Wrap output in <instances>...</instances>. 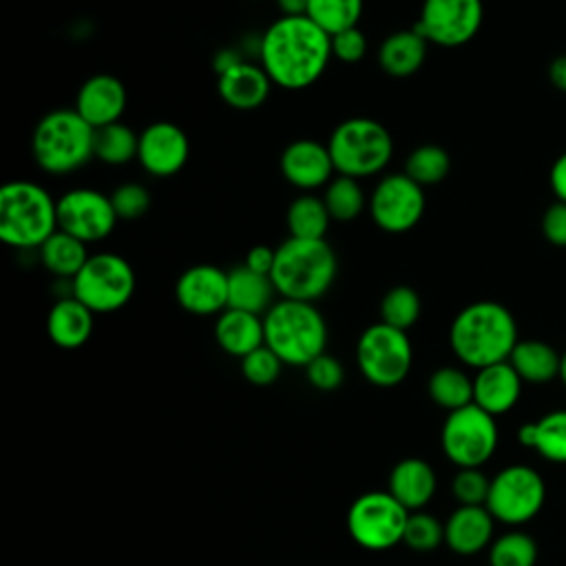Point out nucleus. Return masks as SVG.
<instances>
[{
    "instance_id": "f257e3e1",
    "label": "nucleus",
    "mask_w": 566,
    "mask_h": 566,
    "mask_svg": "<svg viewBox=\"0 0 566 566\" xmlns=\"http://www.w3.org/2000/svg\"><path fill=\"white\" fill-rule=\"evenodd\" d=\"M332 38L307 15H281L259 38V64L272 84L301 91L325 73Z\"/></svg>"
},
{
    "instance_id": "f03ea898",
    "label": "nucleus",
    "mask_w": 566,
    "mask_h": 566,
    "mask_svg": "<svg viewBox=\"0 0 566 566\" xmlns=\"http://www.w3.org/2000/svg\"><path fill=\"white\" fill-rule=\"evenodd\" d=\"M517 340L513 314L495 301H475L462 307L449 327L451 352L473 369L509 360Z\"/></svg>"
},
{
    "instance_id": "7ed1b4c3",
    "label": "nucleus",
    "mask_w": 566,
    "mask_h": 566,
    "mask_svg": "<svg viewBox=\"0 0 566 566\" xmlns=\"http://www.w3.org/2000/svg\"><path fill=\"white\" fill-rule=\"evenodd\" d=\"M338 274V259L325 239L287 237L276 248L272 283L281 298L314 303L329 292Z\"/></svg>"
},
{
    "instance_id": "20e7f679",
    "label": "nucleus",
    "mask_w": 566,
    "mask_h": 566,
    "mask_svg": "<svg viewBox=\"0 0 566 566\" xmlns=\"http://www.w3.org/2000/svg\"><path fill=\"white\" fill-rule=\"evenodd\" d=\"M265 345L283 365L305 367L327 347V323L314 303L279 298L263 314Z\"/></svg>"
},
{
    "instance_id": "39448f33",
    "label": "nucleus",
    "mask_w": 566,
    "mask_h": 566,
    "mask_svg": "<svg viewBox=\"0 0 566 566\" xmlns=\"http://www.w3.org/2000/svg\"><path fill=\"white\" fill-rule=\"evenodd\" d=\"M57 230V199L29 179L0 190V239L15 250H38Z\"/></svg>"
},
{
    "instance_id": "423d86ee",
    "label": "nucleus",
    "mask_w": 566,
    "mask_h": 566,
    "mask_svg": "<svg viewBox=\"0 0 566 566\" xmlns=\"http://www.w3.org/2000/svg\"><path fill=\"white\" fill-rule=\"evenodd\" d=\"M95 128L75 108H55L40 117L31 135L35 164L49 175H71L93 155Z\"/></svg>"
},
{
    "instance_id": "0eeeda50",
    "label": "nucleus",
    "mask_w": 566,
    "mask_h": 566,
    "mask_svg": "<svg viewBox=\"0 0 566 566\" xmlns=\"http://www.w3.org/2000/svg\"><path fill=\"white\" fill-rule=\"evenodd\" d=\"M327 148L336 175L354 179H365L382 172L394 157L391 133L371 117H349L340 122L332 130Z\"/></svg>"
},
{
    "instance_id": "6e6552de",
    "label": "nucleus",
    "mask_w": 566,
    "mask_h": 566,
    "mask_svg": "<svg viewBox=\"0 0 566 566\" xmlns=\"http://www.w3.org/2000/svg\"><path fill=\"white\" fill-rule=\"evenodd\" d=\"M135 272L115 252H95L71 281V294L93 314L122 310L135 294Z\"/></svg>"
},
{
    "instance_id": "1a4fd4ad",
    "label": "nucleus",
    "mask_w": 566,
    "mask_h": 566,
    "mask_svg": "<svg viewBox=\"0 0 566 566\" xmlns=\"http://www.w3.org/2000/svg\"><path fill=\"white\" fill-rule=\"evenodd\" d=\"M356 363L371 385L396 387L411 371L413 347L407 332L380 321L365 327L360 334L356 343Z\"/></svg>"
},
{
    "instance_id": "9d476101",
    "label": "nucleus",
    "mask_w": 566,
    "mask_h": 566,
    "mask_svg": "<svg viewBox=\"0 0 566 566\" xmlns=\"http://www.w3.org/2000/svg\"><path fill=\"white\" fill-rule=\"evenodd\" d=\"M409 511L389 491H367L347 511L352 539L367 551H387L402 542Z\"/></svg>"
},
{
    "instance_id": "9b49d317",
    "label": "nucleus",
    "mask_w": 566,
    "mask_h": 566,
    "mask_svg": "<svg viewBox=\"0 0 566 566\" xmlns=\"http://www.w3.org/2000/svg\"><path fill=\"white\" fill-rule=\"evenodd\" d=\"M444 455L458 467H482L497 447L495 416L480 409L475 402L449 411L440 431Z\"/></svg>"
},
{
    "instance_id": "f8f14e48",
    "label": "nucleus",
    "mask_w": 566,
    "mask_h": 566,
    "mask_svg": "<svg viewBox=\"0 0 566 566\" xmlns=\"http://www.w3.org/2000/svg\"><path fill=\"white\" fill-rule=\"evenodd\" d=\"M546 500L542 475L526 464H511L491 478L486 509L495 522L524 524L533 520Z\"/></svg>"
},
{
    "instance_id": "ddd939ff",
    "label": "nucleus",
    "mask_w": 566,
    "mask_h": 566,
    "mask_svg": "<svg viewBox=\"0 0 566 566\" xmlns=\"http://www.w3.org/2000/svg\"><path fill=\"white\" fill-rule=\"evenodd\" d=\"M424 188L405 172L385 175L374 186L367 203L371 221L389 234H402L416 228L424 214Z\"/></svg>"
},
{
    "instance_id": "4468645a",
    "label": "nucleus",
    "mask_w": 566,
    "mask_h": 566,
    "mask_svg": "<svg viewBox=\"0 0 566 566\" xmlns=\"http://www.w3.org/2000/svg\"><path fill=\"white\" fill-rule=\"evenodd\" d=\"M482 18V0H422L416 29L429 44L455 49L475 38Z\"/></svg>"
},
{
    "instance_id": "2eb2a0df",
    "label": "nucleus",
    "mask_w": 566,
    "mask_h": 566,
    "mask_svg": "<svg viewBox=\"0 0 566 566\" xmlns=\"http://www.w3.org/2000/svg\"><path fill=\"white\" fill-rule=\"evenodd\" d=\"M117 221L111 195L95 188H73L57 197V228L86 245L106 239Z\"/></svg>"
},
{
    "instance_id": "dca6fc26",
    "label": "nucleus",
    "mask_w": 566,
    "mask_h": 566,
    "mask_svg": "<svg viewBox=\"0 0 566 566\" xmlns=\"http://www.w3.org/2000/svg\"><path fill=\"white\" fill-rule=\"evenodd\" d=\"M190 155V142L181 126L172 122H153L139 133L137 161L153 177L177 175Z\"/></svg>"
},
{
    "instance_id": "f3484780",
    "label": "nucleus",
    "mask_w": 566,
    "mask_h": 566,
    "mask_svg": "<svg viewBox=\"0 0 566 566\" xmlns=\"http://www.w3.org/2000/svg\"><path fill=\"white\" fill-rule=\"evenodd\" d=\"M177 303L195 316H212L228 310V272L199 263L184 270L175 283Z\"/></svg>"
},
{
    "instance_id": "a211bd4d",
    "label": "nucleus",
    "mask_w": 566,
    "mask_h": 566,
    "mask_svg": "<svg viewBox=\"0 0 566 566\" xmlns=\"http://www.w3.org/2000/svg\"><path fill=\"white\" fill-rule=\"evenodd\" d=\"M281 175L301 192L325 188L334 179V161L327 144L316 139H296L287 144L279 159Z\"/></svg>"
},
{
    "instance_id": "6ab92c4d",
    "label": "nucleus",
    "mask_w": 566,
    "mask_h": 566,
    "mask_svg": "<svg viewBox=\"0 0 566 566\" xmlns=\"http://www.w3.org/2000/svg\"><path fill=\"white\" fill-rule=\"evenodd\" d=\"M126 102L128 95L124 82L111 73H97L82 82L73 108L93 128H102L122 122Z\"/></svg>"
},
{
    "instance_id": "aec40b11",
    "label": "nucleus",
    "mask_w": 566,
    "mask_h": 566,
    "mask_svg": "<svg viewBox=\"0 0 566 566\" xmlns=\"http://www.w3.org/2000/svg\"><path fill=\"white\" fill-rule=\"evenodd\" d=\"M522 394V378L509 360L475 369L473 402L491 416H502L515 407Z\"/></svg>"
},
{
    "instance_id": "412c9836",
    "label": "nucleus",
    "mask_w": 566,
    "mask_h": 566,
    "mask_svg": "<svg viewBox=\"0 0 566 566\" xmlns=\"http://www.w3.org/2000/svg\"><path fill=\"white\" fill-rule=\"evenodd\" d=\"M270 88H272V80L268 77L265 69L256 62L243 60L230 71L217 75L219 97L237 111L259 108L268 99Z\"/></svg>"
},
{
    "instance_id": "4be33fe9",
    "label": "nucleus",
    "mask_w": 566,
    "mask_h": 566,
    "mask_svg": "<svg viewBox=\"0 0 566 566\" xmlns=\"http://www.w3.org/2000/svg\"><path fill=\"white\" fill-rule=\"evenodd\" d=\"M493 524L486 506H458L444 522V544L458 555H475L491 546Z\"/></svg>"
},
{
    "instance_id": "5701e85b",
    "label": "nucleus",
    "mask_w": 566,
    "mask_h": 566,
    "mask_svg": "<svg viewBox=\"0 0 566 566\" xmlns=\"http://www.w3.org/2000/svg\"><path fill=\"white\" fill-rule=\"evenodd\" d=\"M95 314L73 294L60 296L46 314V334L62 349L82 347L93 334Z\"/></svg>"
},
{
    "instance_id": "b1692460",
    "label": "nucleus",
    "mask_w": 566,
    "mask_h": 566,
    "mask_svg": "<svg viewBox=\"0 0 566 566\" xmlns=\"http://www.w3.org/2000/svg\"><path fill=\"white\" fill-rule=\"evenodd\" d=\"M387 491L407 509L420 511L436 493V473L422 458H405L394 464Z\"/></svg>"
},
{
    "instance_id": "393cba45",
    "label": "nucleus",
    "mask_w": 566,
    "mask_h": 566,
    "mask_svg": "<svg viewBox=\"0 0 566 566\" xmlns=\"http://www.w3.org/2000/svg\"><path fill=\"white\" fill-rule=\"evenodd\" d=\"M214 340L226 354L241 360L256 347L265 345L263 316L228 307L214 321Z\"/></svg>"
},
{
    "instance_id": "a878e982",
    "label": "nucleus",
    "mask_w": 566,
    "mask_h": 566,
    "mask_svg": "<svg viewBox=\"0 0 566 566\" xmlns=\"http://www.w3.org/2000/svg\"><path fill=\"white\" fill-rule=\"evenodd\" d=\"M427 46L429 42L416 27L396 31L380 42L378 64L391 77H409L424 64Z\"/></svg>"
},
{
    "instance_id": "bb28decb",
    "label": "nucleus",
    "mask_w": 566,
    "mask_h": 566,
    "mask_svg": "<svg viewBox=\"0 0 566 566\" xmlns=\"http://www.w3.org/2000/svg\"><path fill=\"white\" fill-rule=\"evenodd\" d=\"M272 276L252 272L243 263L228 270V307L263 316L276 301Z\"/></svg>"
},
{
    "instance_id": "cd10ccee",
    "label": "nucleus",
    "mask_w": 566,
    "mask_h": 566,
    "mask_svg": "<svg viewBox=\"0 0 566 566\" xmlns=\"http://www.w3.org/2000/svg\"><path fill=\"white\" fill-rule=\"evenodd\" d=\"M509 363L513 365L522 382L544 385L559 378L562 354L544 340L526 338V340H517V345L509 356Z\"/></svg>"
},
{
    "instance_id": "c85d7f7f",
    "label": "nucleus",
    "mask_w": 566,
    "mask_h": 566,
    "mask_svg": "<svg viewBox=\"0 0 566 566\" xmlns=\"http://www.w3.org/2000/svg\"><path fill=\"white\" fill-rule=\"evenodd\" d=\"M517 440L535 449L548 462L566 464V409L544 413L539 420L522 424Z\"/></svg>"
},
{
    "instance_id": "c756f323",
    "label": "nucleus",
    "mask_w": 566,
    "mask_h": 566,
    "mask_svg": "<svg viewBox=\"0 0 566 566\" xmlns=\"http://www.w3.org/2000/svg\"><path fill=\"white\" fill-rule=\"evenodd\" d=\"M38 254L46 272L62 281H73L91 256L88 245L84 241L60 228L38 248Z\"/></svg>"
},
{
    "instance_id": "7c9ffc66",
    "label": "nucleus",
    "mask_w": 566,
    "mask_h": 566,
    "mask_svg": "<svg viewBox=\"0 0 566 566\" xmlns=\"http://www.w3.org/2000/svg\"><path fill=\"white\" fill-rule=\"evenodd\" d=\"M329 221L332 217L323 197L314 192H301L294 197L285 212L287 232L294 239H325Z\"/></svg>"
},
{
    "instance_id": "2f4dec72",
    "label": "nucleus",
    "mask_w": 566,
    "mask_h": 566,
    "mask_svg": "<svg viewBox=\"0 0 566 566\" xmlns=\"http://www.w3.org/2000/svg\"><path fill=\"white\" fill-rule=\"evenodd\" d=\"M431 400L444 411H455L473 402V378L460 367H438L427 382Z\"/></svg>"
},
{
    "instance_id": "473e14b6",
    "label": "nucleus",
    "mask_w": 566,
    "mask_h": 566,
    "mask_svg": "<svg viewBox=\"0 0 566 566\" xmlns=\"http://www.w3.org/2000/svg\"><path fill=\"white\" fill-rule=\"evenodd\" d=\"M137 148H139V133H135L130 126L122 122L95 128L93 155L104 164H111V166L128 164L130 159H137Z\"/></svg>"
},
{
    "instance_id": "72a5a7b5",
    "label": "nucleus",
    "mask_w": 566,
    "mask_h": 566,
    "mask_svg": "<svg viewBox=\"0 0 566 566\" xmlns=\"http://www.w3.org/2000/svg\"><path fill=\"white\" fill-rule=\"evenodd\" d=\"M323 201L327 206V212L332 217V221H354L365 206L369 203L365 197V190L360 188L358 179L354 177H345V175H336L323 190Z\"/></svg>"
},
{
    "instance_id": "f704fd0d",
    "label": "nucleus",
    "mask_w": 566,
    "mask_h": 566,
    "mask_svg": "<svg viewBox=\"0 0 566 566\" xmlns=\"http://www.w3.org/2000/svg\"><path fill=\"white\" fill-rule=\"evenodd\" d=\"M451 170V157L449 153L438 144H422L416 146L407 159L402 172L411 177L418 186H436L440 184Z\"/></svg>"
},
{
    "instance_id": "c9c22d12",
    "label": "nucleus",
    "mask_w": 566,
    "mask_h": 566,
    "mask_svg": "<svg viewBox=\"0 0 566 566\" xmlns=\"http://www.w3.org/2000/svg\"><path fill=\"white\" fill-rule=\"evenodd\" d=\"M305 15L332 38L358 24L363 0H310Z\"/></svg>"
},
{
    "instance_id": "e433bc0d",
    "label": "nucleus",
    "mask_w": 566,
    "mask_h": 566,
    "mask_svg": "<svg viewBox=\"0 0 566 566\" xmlns=\"http://www.w3.org/2000/svg\"><path fill=\"white\" fill-rule=\"evenodd\" d=\"M420 312H422L420 296L409 285H394L391 290L385 292L380 301V321L402 332H407L418 323Z\"/></svg>"
},
{
    "instance_id": "4c0bfd02",
    "label": "nucleus",
    "mask_w": 566,
    "mask_h": 566,
    "mask_svg": "<svg viewBox=\"0 0 566 566\" xmlns=\"http://www.w3.org/2000/svg\"><path fill=\"white\" fill-rule=\"evenodd\" d=\"M537 544L522 531L500 535L489 546V566H535Z\"/></svg>"
},
{
    "instance_id": "58836bf2",
    "label": "nucleus",
    "mask_w": 566,
    "mask_h": 566,
    "mask_svg": "<svg viewBox=\"0 0 566 566\" xmlns=\"http://www.w3.org/2000/svg\"><path fill=\"white\" fill-rule=\"evenodd\" d=\"M444 542V524L431 513H409L407 526L402 533V544H407L416 553L436 551Z\"/></svg>"
},
{
    "instance_id": "ea45409f",
    "label": "nucleus",
    "mask_w": 566,
    "mask_h": 566,
    "mask_svg": "<svg viewBox=\"0 0 566 566\" xmlns=\"http://www.w3.org/2000/svg\"><path fill=\"white\" fill-rule=\"evenodd\" d=\"M491 489V478L482 471V467L458 469L451 480V493L460 506H484Z\"/></svg>"
},
{
    "instance_id": "a19ab883",
    "label": "nucleus",
    "mask_w": 566,
    "mask_h": 566,
    "mask_svg": "<svg viewBox=\"0 0 566 566\" xmlns=\"http://www.w3.org/2000/svg\"><path fill=\"white\" fill-rule=\"evenodd\" d=\"M281 369H283V360L268 345H261L241 358L243 378L259 387L272 385L281 376Z\"/></svg>"
},
{
    "instance_id": "79ce46f5",
    "label": "nucleus",
    "mask_w": 566,
    "mask_h": 566,
    "mask_svg": "<svg viewBox=\"0 0 566 566\" xmlns=\"http://www.w3.org/2000/svg\"><path fill=\"white\" fill-rule=\"evenodd\" d=\"M111 201H113V208L117 212V219L135 221V219L144 217L148 212L150 192L137 181H126V184H119L113 190Z\"/></svg>"
},
{
    "instance_id": "37998d69",
    "label": "nucleus",
    "mask_w": 566,
    "mask_h": 566,
    "mask_svg": "<svg viewBox=\"0 0 566 566\" xmlns=\"http://www.w3.org/2000/svg\"><path fill=\"white\" fill-rule=\"evenodd\" d=\"M305 376H307V380L314 389L334 391L343 385L345 369H343L338 358H334L329 354H321L312 363L305 365Z\"/></svg>"
},
{
    "instance_id": "c03bdc74",
    "label": "nucleus",
    "mask_w": 566,
    "mask_h": 566,
    "mask_svg": "<svg viewBox=\"0 0 566 566\" xmlns=\"http://www.w3.org/2000/svg\"><path fill=\"white\" fill-rule=\"evenodd\" d=\"M365 53H367V38L358 27L332 35V57H336L338 62L356 64L365 57Z\"/></svg>"
},
{
    "instance_id": "a18cd8bd",
    "label": "nucleus",
    "mask_w": 566,
    "mask_h": 566,
    "mask_svg": "<svg viewBox=\"0 0 566 566\" xmlns=\"http://www.w3.org/2000/svg\"><path fill=\"white\" fill-rule=\"evenodd\" d=\"M542 234L555 248H566V203L555 201L542 214Z\"/></svg>"
},
{
    "instance_id": "49530a36",
    "label": "nucleus",
    "mask_w": 566,
    "mask_h": 566,
    "mask_svg": "<svg viewBox=\"0 0 566 566\" xmlns=\"http://www.w3.org/2000/svg\"><path fill=\"white\" fill-rule=\"evenodd\" d=\"M274 259H276V248H270V245H254L248 250L245 254V261L243 265L250 268L252 272H259V274H272V268H274Z\"/></svg>"
},
{
    "instance_id": "de8ad7c7",
    "label": "nucleus",
    "mask_w": 566,
    "mask_h": 566,
    "mask_svg": "<svg viewBox=\"0 0 566 566\" xmlns=\"http://www.w3.org/2000/svg\"><path fill=\"white\" fill-rule=\"evenodd\" d=\"M548 184L557 201L566 203V150L553 161L551 172H548Z\"/></svg>"
},
{
    "instance_id": "09e8293b",
    "label": "nucleus",
    "mask_w": 566,
    "mask_h": 566,
    "mask_svg": "<svg viewBox=\"0 0 566 566\" xmlns=\"http://www.w3.org/2000/svg\"><path fill=\"white\" fill-rule=\"evenodd\" d=\"M241 62H243V55H241L237 49H232V46L219 49V51L212 55V69L217 71V75L230 71L232 66H237V64H241Z\"/></svg>"
},
{
    "instance_id": "8fccbe9b",
    "label": "nucleus",
    "mask_w": 566,
    "mask_h": 566,
    "mask_svg": "<svg viewBox=\"0 0 566 566\" xmlns=\"http://www.w3.org/2000/svg\"><path fill=\"white\" fill-rule=\"evenodd\" d=\"M548 80L557 91L566 93V53L557 55L548 64Z\"/></svg>"
},
{
    "instance_id": "3c124183",
    "label": "nucleus",
    "mask_w": 566,
    "mask_h": 566,
    "mask_svg": "<svg viewBox=\"0 0 566 566\" xmlns=\"http://www.w3.org/2000/svg\"><path fill=\"white\" fill-rule=\"evenodd\" d=\"M281 15H305L310 0H276Z\"/></svg>"
},
{
    "instance_id": "603ef678",
    "label": "nucleus",
    "mask_w": 566,
    "mask_h": 566,
    "mask_svg": "<svg viewBox=\"0 0 566 566\" xmlns=\"http://www.w3.org/2000/svg\"><path fill=\"white\" fill-rule=\"evenodd\" d=\"M559 380L564 382V387H566V352L562 354V365H559Z\"/></svg>"
},
{
    "instance_id": "864d4df0",
    "label": "nucleus",
    "mask_w": 566,
    "mask_h": 566,
    "mask_svg": "<svg viewBox=\"0 0 566 566\" xmlns=\"http://www.w3.org/2000/svg\"><path fill=\"white\" fill-rule=\"evenodd\" d=\"M256 2H259V0H256Z\"/></svg>"
}]
</instances>
